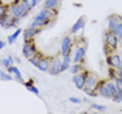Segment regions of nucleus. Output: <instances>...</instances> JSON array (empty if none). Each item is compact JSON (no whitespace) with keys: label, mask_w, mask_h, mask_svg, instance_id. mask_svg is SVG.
<instances>
[{"label":"nucleus","mask_w":122,"mask_h":114,"mask_svg":"<svg viewBox=\"0 0 122 114\" xmlns=\"http://www.w3.org/2000/svg\"><path fill=\"white\" fill-rule=\"evenodd\" d=\"M56 14H57V10H51V9L44 8V9H42L34 17V21L30 26L31 27H43V26H47L51 22V20L53 17H56Z\"/></svg>","instance_id":"nucleus-1"},{"label":"nucleus","mask_w":122,"mask_h":114,"mask_svg":"<svg viewBox=\"0 0 122 114\" xmlns=\"http://www.w3.org/2000/svg\"><path fill=\"white\" fill-rule=\"evenodd\" d=\"M108 27L110 31H113L117 35L118 39H122V18L117 14H113L108 20Z\"/></svg>","instance_id":"nucleus-2"},{"label":"nucleus","mask_w":122,"mask_h":114,"mask_svg":"<svg viewBox=\"0 0 122 114\" xmlns=\"http://www.w3.org/2000/svg\"><path fill=\"white\" fill-rule=\"evenodd\" d=\"M97 79L95 75L92 74H88L86 78V83H85V87H83V89L86 91L87 95L90 96H97V93L95 92V89L97 88Z\"/></svg>","instance_id":"nucleus-3"},{"label":"nucleus","mask_w":122,"mask_h":114,"mask_svg":"<svg viewBox=\"0 0 122 114\" xmlns=\"http://www.w3.org/2000/svg\"><path fill=\"white\" fill-rule=\"evenodd\" d=\"M8 12H9V14H12L14 18H17V20L25 18V13H24V9L21 8V5H20V0H14L13 4L8 8Z\"/></svg>","instance_id":"nucleus-4"},{"label":"nucleus","mask_w":122,"mask_h":114,"mask_svg":"<svg viewBox=\"0 0 122 114\" xmlns=\"http://www.w3.org/2000/svg\"><path fill=\"white\" fill-rule=\"evenodd\" d=\"M36 53V45L33 40H25V44L22 47V55L25 58H30Z\"/></svg>","instance_id":"nucleus-5"},{"label":"nucleus","mask_w":122,"mask_h":114,"mask_svg":"<svg viewBox=\"0 0 122 114\" xmlns=\"http://www.w3.org/2000/svg\"><path fill=\"white\" fill-rule=\"evenodd\" d=\"M104 40H105V45H108L110 49H116L118 45V38L113 31H108L105 33V36H104Z\"/></svg>","instance_id":"nucleus-6"},{"label":"nucleus","mask_w":122,"mask_h":114,"mask_svg":"<svg viewBox=\"0 0 122 114\" xmlns=\"http://www.w3.org/2000/svg\"><path fill=\"white\" fill-rule=\"evenodd\" d=\"M18 21L20 20L14 18L12 14L8 13L7 16H4L3 18H0V25H1L4 29H10V27H14V26L18 23Z\"/></svg>","instance_id":"nucleus-7"},{"label":"nucleus","mask_w":122,"mask_h":114,"mask_svg":"<svg viewBox=\"0 0 122 114\" xmlns=\"http://www.w3.org/2000/svg\"><path fill=\"white\" fill-rule=\"evenodd\" d=\"M87 75H88V73H86V71H83V73L81 71V73H78V74L73 75V83L75 84V87H77L78 89H83Z\"/></svg>","instance_id":"nucleus-8"},{"label":"nucleus","mask_w":122,"mask_h":114,"mask_svg":"<svg viewBox=\"0 0 122 114\" xmlns=\"http://www.w3.org/2000/svg\"><path fill=\"white\" fill-rule=\"evenodd\" d=\"M62 71V60L59 57H55L51 62V68H49V74L51 75H57Z\"/></svg>","instance_id":"nucleus-9"},{"label":"nucleus","mask_w":122,"mask_h":114,"mask_svg":"<svg viewBox=\"0 0 122 114\" xmlns=\"http://www.w3.org/2000/svg\"><path fill=\"white\" fill-rule=\"evenodd\" d=\"M107 62L110 68H114L118 69L122 66V56L117 53H113V55H108V58H107Z\"/></svg>","instance_id":"nucleus-10"},{"label":"nucleus","mask_w":122,"mask_h":114,"mask_svg":"<svg viewBox=\"0 0 122 114\" xmlns=\"http://www.w3.org/2000/svg\"><path fill=\"white\" fill-rule=\"evenodd\" d=\"M71 45H73V39L70 36H65L61 42V55L65 56V55H70V49H71Z\"/></svg>","instance_id":"nucleus-11"},{"label":"nucleus","mask_w":122,"mask_h":114,"mask_svg":"<svg viewBox=\"0 0 122 114\" xmlns=\"http://www.w3.org/2000/svg\"><path fill=\"white\" fill-rule=\"evenodd\" d=\"M96 93H97V96H101V97H107V99H112V95H113V92L105 86V82H101L100 86L97 84Z\"/></svg>","instance_id":"nucleus-12"},{"label":"nucleus","mask_w":122,"mask_h":114,"mask_svg":"<svg viewBox=\"0 0 122 114\" xmlns=\"http://www.w3.org/2000/svg\"><path fill=\"white\" fill-rule=\"evenodd\" d=\"M42 31V27H27L25 31H22V34H24V39L25 40H31L35 35H38Z\"/></svg>","instance_id":"nucleus-13"},{"label":"nucleus","mask_w":122,"mask_h":114,"mask_svg":"<svg viewBox=\"0 0 122 114\" xmlns=\"http://www.w3.org/2000/svg\"><path fill=\"white\" fill-rule=\"evenodd\" d=\"M85 25H86V22H85V17H81V18H78V20H77V22H75L74 25L71 26L70 33H71V34H78L83 27H85Z\"/></svg>","instance_id":"nucleus-14"},{"label":"nucleus","mask_w":122,"mask_h":114,"mask_svg":"<svg viewBox=\"0 0 122 114\" xmlns=\"http://www.w3.org/2000/svg\"><path fill=\"white\" fill-rule=\"evenodd\" d=\"M85 56H86V48H85V47H78L77 51H75L73 61H74V62H81V61L85 58Z\"/></svg>","instance_id":"nucleus-15"},{"label":"nucleus","mask_w":122,"mask_h":114,"mask_svg":"<svg viewBox=\"0 0 122 114\" xmlns=\"http://www.w3.org/2000/svg\"><path fill=\"white\" fill-rule=\"evenodd\" d=\"M51 62H52V61L49 60V58L43 57L42 60H40L39 65H38V69H39L40 71H49V68H51Z\"/></svg>","instance_id":"nucleus-16"},{"label":"nucleus","mask_w":122,"mask_h":114,"mask_svg":"<svg viewBox=\"0 0 122 114\" xmlns=\"http://www.w3.org/2000/svg\"><path fill=\"white\" fill-rule=\"evenodd\" d=\"M8 73H9V74H14V78H16L20 83H24L22 74H21V71H20V69L17 68V66H12V65H10L9 68H8Z\"/></svg>","instance_id":"nucleus-17"},{"label":"nucleus","mask_w":122,"mask_h":114,"mask_svg":"<svg viewBox=\"0 0 122 114\" xmlns=\"http://www.w3.org/2000/svg\"><path fill=\"white\" fill-rule=\"evenodd\" d=\"M20 5H21V8L24 9L25 17L27 16L29 13H30L31 8H33V5H31V1H30V0H20Z\"/></svg>","instance_id":"nucleus-18"},{"label":"nucleus","mask_w":122,"mask_h":114,"mask_svg":"<svg viewBox=\"0 0 122 114\" xmlns=\"http://www.w3.org/2000/svg\"><path fill=\"white\" fill-rule=\"evenodd\" d=\"M60 5V0H44V8L51 10H56V8Z\"/></svg>","instance_id":"nucleus-19"},{"label":"nucleus","mask_w":122,"mask_h":114,"mask_svg":"<svg viewBox=\"0 0 122 114\" xmlns=\"http://www.w3.org/2000/svg\"><path fill=\"white\" fill-rule=\"evenodd\" d=\"M70 62H71L70 55H65V56H62V71L69 70V68H70Z\"/></svg>","instance_id":"nucleus-20"},{"label":"nucleus","mask_w":122,"mask_h":114,"mask_svg":"<svg viewBox=\"0 0 122 114\" xmlns=\"http://www.w3.org/2000/svg\"><path fill=\"white\" fill-rule=\"evenodd\" d=\"M21 33H22V29H17L16 33H13L12 35H9V36H8V39H7L8 40V44H13V43L16 42V39L20 36V34H21Z\"/></svg>","instance_id":"nucleus-21"},{"label":"nucleus","mask_w":122,"mask_h":114,"mask_svg":"<svg viewBox=\"0 0 122 114\" xmlns=\"http://www.w3.org/2000/svg\"><path fill=\"white\" fill-rule=\"evenodd\" d=\"M42 58H43V57L40 56V53H38V52H36V53L34 55L33 57L29 58V61H30V64H33L35 68H38V65H39V62H40V60H42Z\"/></svg>","instance_id":"nucleus-22"},{"label":"nucleus","mask_w":122,"mask_h":114,"mask_svg":"<svg viewBox=\"0 0 122 114\" xmlns=\"http://www.w3.org/2000/svg\"><path fill=\"white\" fill-rule=\"evenodd\" d=\"M69 70H70L71 74H78V73H81V70H82V68H81V64L79 62H74L73 65H70Z\"/></svg>","instance_id":"nucleus-23"},{"label":"nucleus","mask_w":122,"mask_h":114,"mask_svg":"<svg viewBox=\"0 0 122 114\" xmlns=\"http://www.w3.org/2000/svg\"><path fill=\"white\" fill-rule=\"evenodd\" d=\"M112 100L114 101V103H122V92L116 91L112 96Z\"/></svg>","instance_id":"nucleus-24"},{"label":"nucleus","mask_w":122,"mask_h":114,"mask_svg":"<svg viewBox=\"0 0 122 114\" xmlns=\"http://www.w3.org/2000/svg\"><path fill=\"white\" fill-rule=\"evenodd\" d=\"M0 79L1 80H12V77L9 75V73H4L3 70H0Z\"/></svg>","instance_id":"nucleus-25"},{"label":"nucleus","mask_w":122,"mask_h":114,"mask_svg":"<svg viewBox=\"0 0 122 114\" xmlns=\"http://www.w3.org/2000/svg\"><path fill=\"white\" fill-rule=\"evenodd\" d=\"M91 108L92 109L99 110V112H105L107 110V106H104V105H99V104H91Z\"/></svg>","instance_id":"nucleus-26"},{"label":"nucleus","mask_w":122,"mask_h":114,"mask_svg":"<svg viewBox=\"0 0 122 114\" xmlns=\"http://www.w3.org/2000/svg\"><path fill=\"white\" fill-rule=\"evenodd\" d=\"M8 8H9V7H7V5H0V18H3V17H4V16H7V10H8Z\"/></svg>","instance_id":"nucleus-27"},{"label":"nucleus","mask_w":122,"mask_h":114,"mask_svg":"<svg viewBox=\"0 0 122 114\" xmlns=\"http://www.w3.org/2000/svg\"><path fill=\"white\" fill-rule=\"evenodd\" d=\"M118 78V75H117V73H116V69L114 68H112L109 70V79H112V80H116Z\"/></svg>","instance_id":"nucleus-28"},{"label":"nucleus","mask_w":122,"mask_h":114,"mask_svg":"<svg viewBox=\"0 0 122 114\" xmlns=\"http://www.w3.org/2000/svg\"><path fill=\"white\" fill-rule=\"evenodd\" d=\"M114 82H116V87H117V91L122 92V79H121V78H117V79H116Z\"/></svg>","instance_id":"nucleus-29"},{"label":"nucleus","mask_w":122,"mask_h":114,"mask_svg":"<svg viewBox=\"0 0 122 114\" xmlns=\"http://www.w3.org/2000/svg\"><path fill=\"white\" fill-rule=\"evenodd\" d=\"M10 64H12V62H10V60L8 57L7 58H3V60H1V65L4 66V68H9Z\"/></svg>","instance_id":"nucleus-30"},{"label":"nucleus","mask_w":122,"mask_h":114,"mask_svg":"<svg viewBox=\"0 0 122 114\" xmlns=\"http://www.w3.org/2000/svg\"><path fill=\"white\" fill-rule=\"evenodd\" d=\"M27 89H29V91H30V92L35 93V95H39V89H38L36 87L34 86V84H33V86H30V87H27Z\"/></svg>","instance_id":"nucleus-31"},{"label":"nucleus","mask_w":122,"mask_h":114,"mask_svg":"<svg viewBox=\"0 0 122 114\" xmlns=\"http://www.w3.org/2000/svg\"><path fill=\"white\" fill-rule=\"evenodd\" d=\"M69 101L73 103V104H79L81 103V100H79V99H77V97H69Z\"/></svg>","instance_id":"nucleus-32"},{"label":"nucleus","mask_w":122,"mask_h":114,"mask_svg":"<svg viewBox=\"0 0 122 114\" xmlns=\"http://www.w3.org/2000/svg\"><path fill=\"white\" fill-rule=\"evenodd\" d=\"M34 84V80L33 79H30V80H27V82H24V86L27 88V87H30V86H33Z\"/></svg>","instance_id":"nucleus-33"},{"label":"nucleus","mask_w":122,"mask_h":114,"mask_svg":"<svg viewBox=\"0 0 122 114\" xmlns=\"http://www.w3.org/2000/svg\"><path fill=\"white\" fill-rule=\"evenodd\" d=\"M117 70H118V71H117V75H118V78H121V79H122V66H121V68H118Z\"/></svg>","instance_id":"nucleus-34"},{"label":"nucleus","mask_w":122,"mask_h":114,"mask_svg":"<svg viewBox=\"0 0 122 114\" xmlns=\"http://www.w3.org/2000/svg\"><path fill=\"white\" fill-rule=\"evenodd\" d=\"M30 1H31V5H33V7H36V5L39 4L40 0H30Z\"/></svg>","instance_id":"nucleus-35"},{"label":"nucleus","mask_w":122,"mask_h":114,"mask_svg":"<svg viewBox=\"0 0 122 114\" xmlns=\"http://www.w3.org/2000/svg\"><path fill=\"white\" fill-rule=\"evenodd\" d=\"M4 47H5V43H4V42H1V40H0V51H1V49L4 48Z\"/></svg>","instance_id":"nucleus-36"},{"label":"nucleus","mask_w":122,"mask_h":114,"mask_svg":"<svg viewBox=\"0 0 122 114\" xmlns=\"http://www.w3.org/2000/svg\"><path fill=\"white\" fill-rule=\"evenodd\" d=\"M121 48H122V42H121Z\"/></svg>","instance_id":"nucleus-37"},{"label":"nucleus","mask_w":122,"mask_h":114,"mask_svg":"<svg viewBox=\"0 0 122 114\" xmlns=\"http://www.w3.org/2000/svg\"><path fill=\"white\" fill-rule=\"evenodd\" d=\"M0 5H1V1H0Z\"/></svg>","instance_id":"nucleus-38"}]
</instances>
